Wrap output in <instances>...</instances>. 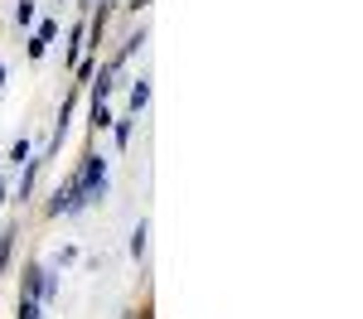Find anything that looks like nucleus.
<instances>
[{"mask_svg": "<svg viewBox=\"0 0 363 319\" xmlns=\"http://www.w3.org/2000/svg\"><path fill=\"white\" fill-rule=\"evenodd\" d=\"M15 237H20V228H15V223L0 232V271H10V257H15Z\"/></svg>", "mask_w": 363, "mask_h": 319, "instance_id": "nucleus-2", "label": "nucleus"}, {"mask_svg": "<svg viewBox=\"0 0 363 319\" xmlns=\"http://www.w3.org/2000/svg\"><path fill=\"white\" fill-rule=\"evenodd\" d=\"M20 319H44V300H20Z\"/></svg>", "mask_w": 363, "mask_h": 319, "instance_id": "nucleus-4", "label": "nucleus"}, {"mask_svg": "<svg viewBox=\"0 0 363 319\" xmlns=\"http://www.w3.org/2000/svg\"><path fill=\"white\" fill-rule=\"evenodd\" d=\"M126 319H150V310H131V315H126Z\"/></svg>", "mask_w": 363, "mask_h": 319, "instance_id": "nucleus-11", "label": "nucleus"}, {"mask_svg": "<svg viewBox=\"0 0 363 319\" xmlns=\"http://www.w3.org/2000/svg\"><path fill=\"white\" fill-rule=\"evenodd\" d=\"M54 34H58L54 20H44V25H39V39H44V44H54Z\"/></svg>", "mask_w": 363, "mask_h": 319, "instance_id": "nucleus-10", "label": "nucleus"}, {"mask_svg": "<svg viewBox=\"0 0 363 319\" xmlns=\"http://www.w3.org/2000/svg\"><path fill=\"white\" fill-rule=\"evenodd\" d=\"M0 87H5V63H0Z\"/></svg>", "mask_w": 363, "mask_h": 319, "instance_id": "nucleus-12", "label": "nucleus"}, {"mask_svg": "<svg viewBox=\"0 0 363 319\" xmlns=\"http://www.w3.org/2000/svg\"><path fill=\"white\" fill-rule=\"evenodd\" d=\"M83 5H92V0H83Z\"/></svg>", "mask_w": 363, "mask_h": 319, "instance_id": "nucleus-13", "label": "nucleus"}, {"mask_svg": "<svg viewBox=\"0 0 363 319\" xmlns=\"http://www.w3.org/2000/svg\"><path fill=\"white\" fill-rule=\"evenodd\" d=\"M145 232H150V228H145V223H140V228H136V237H131V257H145Z\"/></svg>", "mask_w": 363, "mask_h": 319, "instance_id": "nucleus-5", "label": "nucleus"}, {"mask_svg": "<svg viewBox=\"0 0 363 319\" xmlns=\"http://www.w3.org/2000/svg\"><path fill=\"white\" fill-rule=\"evenodd\" d=\"M145 102H150V83L140 78V83L131 87V112H145Z\"/></svg>", "mask_w": 363, "mask_h": 319, "instance_id": "nucleus-3", "label": "nucleus"}, {"mask_svg": "<svg viewBox=\"0 0 363 319\" xmlns=\"http://www.w3.org/2000/svg\"><path fill=\"white\" fill-rule=\"evenodd\" d=\"M15 20H20V25H34V0H25V5L15 10Z\"/></svg>", "mask_w": 363, "mask_h": 319, "instance_id": "nucleus-8", "label": "nucleus"}, {"mask_svg": "<svg viewBox=\"0 0 363 319\" xmlns=\"http://www.w3.org/2000/svg\"><path fill=\"white\" fill-rule=\"evenodd\" d=\"M131 141V116H126V121H116V145H126Z\"/></svg>", "mask_w": 363, "mask_h": 319, "instance_id": "nucleus-9", "label": "nucleus"}, {"mask_svg": "<svg viewBox=\"0 0 363 319\" xmlns=\"http://www.w3.org/2000/svg\"><path fill=\"white\" fill-rule=\"evenodd\" d=\"M92 126H97V131L112 126V112H107V107H92Z\"/></svg>", "mask_w": 363, "mask_h": 319, "instance_id": "nucleus-6", "label": "nucleus"}, {"mask_svg": "<svg viewBox=\"0 0 363 319\" xmlns=\"http://www.w3.org/2000/svg\"><path fill=\"white\" fill-rule=\"evenodd\" d=\"M10 160H15V165H25V160H29V145L15 141V145H10Z\"/></svg>", "mask_w": 363, "mask_h": 319, "instance_id": "nucleus-7", "label": "nucleus"}, {"mask_svg": "<svg viewBox=\"0 0 363 319\" xmlns=\"http://www.w3.org/2000/svg\"><path fill=\"white\" fill-rule=\"evenodd\" d=\"M78 179H83L87 199H102V194H107V165H102V155H87V165L78 170Z\"/></svg>", "mask_w": 363, "mask_h": 319, "instance_id": "nucleus-1", "label": "nucleus"}]
</instances>
